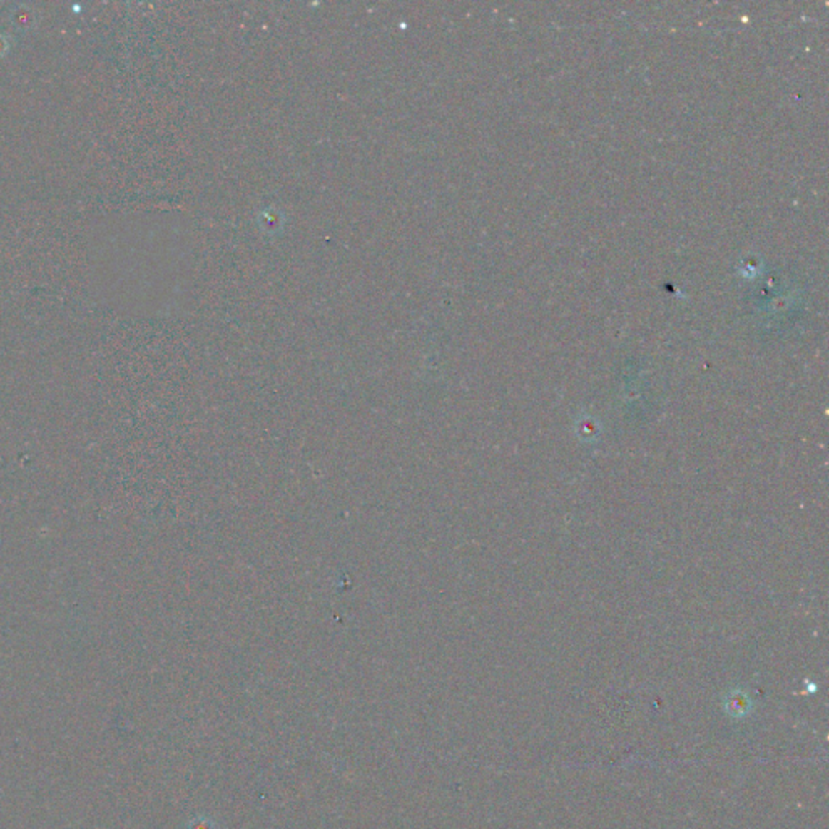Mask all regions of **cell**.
<instances>
[{
	"mask_svg": "<svg viewBox=\"0 0 829 829\" xmlns=\"http://www.w3.org/2000/svg\"><path fill=\"white\" fill-rule=\"evenodd\" d=\"M39 20L38 11L28 4H16L10 11V23L15 29L21 33H28L36 28Z\"/></svg>",
	"mask_w": 829,
	"mask_h": 829,
	"instance_id": "cell-1",
	"label": "cell"
},
{
	"mask_svg": "<svg viewBox=\"0 0 829 829\" xmlns=\"http://www.w3.org/2000/svg\"><path fill=\"white\" fill-rule=\"evenodd\" d=\"M10 47H11L10 36L0 31V59H4L5 56H7L9 51H10Z\"/></svg>",
	"mask_w": 829,
	"mask_h": 829,
	"instance_id": "cell-2",
	"label": "cell"
}]
</instances>
